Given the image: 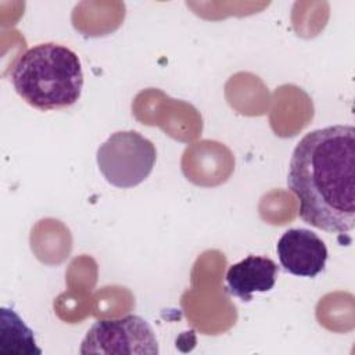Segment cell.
<instances>
[{
    "mask_svg": "<svg viewBox=\"0 0 355 355\" xmlns=\"http://www.w3.org/2000/svg\"><path fill=\"white\" fill-rule=\"evenodd\" d=\"M277 272L279 268L270 258L248 255L227 269V291L248 302L252 300L254 293H266L273 288Z\"/></svg>",
    "mask_w": 355,
    "mask_h": 355,
    "instance_id": "6",
    "label": "cell"
},
{
    "mask_svg": "<svg viewBox=\"0 0 355 355\" xmlns=\"http://www.w3.org/2000/svg\"><path fill=\"white\" fill-rule=\"evenodd\" d=\"M287 187L300 218L340 239L355 227V128L334 125L308 132L295 146Z\"/></svg>",
    "mask_w": 355,
    "mask_h": 355,
    "instance_id": "1",
    "label": "cell"
},
{
    "mask_svg": "<svg viewBox=\"0 0 355 355\" xmlns=\"http://www.w3.org/2000/svg\"><path fill=\"white\" fill-rule=\"evenodd\" d=\"M82 355H157L158 341L151 326L141 316L126 315L118 319L97 320L80 344Z\"/></svg>",
    "mask_w": 355,
    "mask_h": 355,
    "instance_id": "4",
    "label": "cell"
},
{
    "mask_svg": "<svg viewBox=\"0 0 355 355\" xmlns=\"http://www.w3.org/2000/svg\"><path fill=\"white\" fill-rule=\"evenodd\" d=\"M10 79L18 96L40 111L73 105L83 89V71L78 54L53 42L24 51L14 62Z\"/></svg>",
    "mask_w": 355,
    "mask_h": 355,
    "instance_id": "2",
    "label": "cell"
},
{
    "mask_svg": "<svg viewBox=\"0 0 355 355\" xmlns=\"http://www.w3.org/2000/svg\"><path fill=\"white\" fill-rule=\"evenodd\" d=\"M276 251L282 266L294 276L315 277L327 261V247L324 241L308 229H288L276 244Z\"/></svg>",
    "mask_w": 355,
    "mask_h": 355,
    "instance_id": "5",
    "label": "cell"
},
{
    "mask_svg": "<svg viewBox=\"0 0 355 355\" xmlns=\"http://www.w3.org/2000/svg\"><path fill=\"white\" fill-rule=\"evenodd\" d=\"M1 323L6 324L11 334L1 327V341L11 340V352L15 354H42L36 347V341L32 330L24 323V320L12 311L1 308Z\"/></svg>",
    "mask_w": 355,
    "mask_h": 355,
    "instance_id": "7",
    "label": "cell"
},
{
    "mask_svg": "<svg viewBox=\"0 0 355 355\" xmlns=\"http://www.w3.org/2000/svg\"><path fill=\"white\" fill-rule=\"evenodd\" d=\"M155 159V146L136 130L115 132L97 150L100 172L118 189L140 184L151 173Z\"/></svg>",
    "mask_w": 355,
    "mask_h": 355,
    "instance_id": "3",
    "label": "cell"
}]
</instances>
